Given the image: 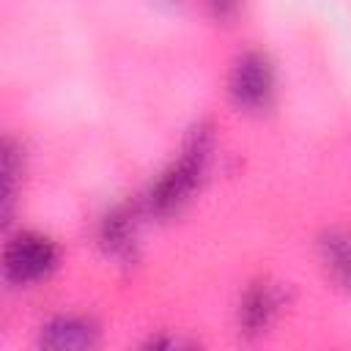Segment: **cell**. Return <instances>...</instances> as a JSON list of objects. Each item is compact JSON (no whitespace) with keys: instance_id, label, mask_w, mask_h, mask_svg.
<instances>
[{"instance_id":"6da1fadb","label":"cell","mask_w":351,"mask_h":351,"mask_svg":"<svg viewBox=\"0 0 351 351\" xmlns=\"http://www.w3.org/2000/svg\"><path fill=\"white\" fill-rule=\"evenodd\" d=\"M208 140L211 137H208L206 126H197L189 134L178 162L165 170V176L154 184V189L148 195V206H151L154 214H159V217L173 214L192 195V189L197 186V181L203 176L206 159H208Z\"/></svg>"},{"instance_id":"7a4b0ae2","label":"cell","mask_w":351,"mask_h":351,"mask_svg":"<svg viewBox=\"0 0 351 351\" xmlns=\"http://www.w3.org/2000/svg\"><path fill=\"white\" fill-rule=\"evenodd\" d=\"M55 261H58V252L49 239L36 236V233H22L5 247L3 271H5L8 282L27 285V282H36L44 274H49Z\"/></svg>"},{"instance_id":"3957f363","label":"cell","mask_w":351,"mask_h":351,"mask_svg":"<svg viewBox=\"0 0 351 351\" xmlns=\"http://www.w3.org/2000/svg\"><path fill=\"white\" fill-rule=\"evenodd\" d=\"M274 90L271 66L261 52H247L236 60L230 74V96L244 110H261L269 104Z\"/></svg>"},{"instance_id":"277c9868","label":"cell","mask_w":351,"mask_h":351,"mask_svg":"<svg viewBox=\"0 0 351 351\" xmlns=\"http://www.w3.org/2000/svg\"><path fill=\"white\" fill-rule=\"evenodd\" d=\"M96 343V329L82 318H55L41 332L47 348H88Z\"/></svg>"},{"instance_id":"5b68a950","label":"cell","mask_w":351,"mask_h":351,"mask_svg":"<svg viewBox=\"0 0 351 351\" xmlns=\"http://www.w3.org/2000/svg\"><path fill=\"white\" fill-rule=\"evenodd\" d=\"M274 313H277V293L271 291V285H266V282H255V285L247 291L244 302H241V313H239V318H241L244 332L255 335V332H261V329L271 321Z\"/></svg>"},{"instance_id":"8992f818","label":"cell","mask_w":351,"mask_h":351,"mask_svg":"<svg viewBox=\"0 0 351 351\" xmlns=\"http://www.w3.org/2000/svg\"><path fill=\"white\" fill-rule=\"evenodd\" d=\"M321 252L326 266L332 269L335 280L346 288H351V239L343 233H326L321 239Z\"/></svg>"},{"instance_id":"52a82bcc","label":"cell","mask_w":351,"mask_h":351,"mask_svg":"<svg viewBox=\"0 0 351 351\" xmlns=\"http://www.w3.org/2000/svg\"><path fill=\"white\" fill-rule=\"evenodd\" d=\"M101 241L112 255H126L132 250V222L129 214L112 211L101 225Z\"/></svg>"},{"instance_id":"ba28073f","label":"cell","mask_w":351,"mask_h":351,"mask_svg":"<svg viewBox=\"0 0 351 351\" xmlns=\"http://www.w3.org/2000/svg\"><path fill=\"white\" fill-rule=\"evenodd\" d=\"M16 173H19V159H16V148L11 140H5V148H3V219H8L11 214V203H14V181H16Z\"/></svg>"},{"instance_id":"9c48e42d","label":"cell","mask_w":351,"mask_h":351,"mask_svg":"<svg viewBox=\"0 0 351 351\" xmlns=\"http://www.w3.org/2000/svg\"><path fill=\"white\" fill-rule=\"evenodd\" d=\"M236 3H239V0H208L211 11H214L217 16H228V14L236 8Z\"/></svg>"}]
</instances>
